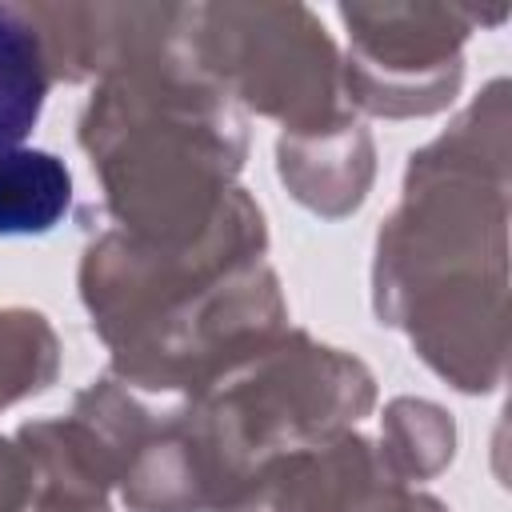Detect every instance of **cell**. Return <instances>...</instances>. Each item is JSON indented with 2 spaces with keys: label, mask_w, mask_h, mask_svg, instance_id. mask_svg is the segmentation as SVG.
<instances>
[{
  "label": "cell",
  "mask_w": 512,
  "mask_h": 512,
  "mask_svg": "<svg viewBox=\"0 0 512 512\" xmlns=\"http://www.w3.org/2000/svg\"><path fill=\"white\" fill-rule=\"evenodd\" d=\"M72 204L64 160L44 148L0 152V236H40L60 224Z\"/></svg>",
  "instance_id": "cell-1"
},
{
  "label": "cell",
  "mask_w": 512,
  "mask_h": 512,
  "mask_svg": "<svg viewBox=\"0 0 512 512\" xmlns=\"http://www.w3.org/2000/svg\"><path fill=\"white\" fill-rule=\"evenodd\" d=\"M44 88L48 76L32 28L16 12L0 8V152L16 148L32 132L40 120Z\"/></svg>",
  "instance_id": "cell-2"
}]
</instances>
